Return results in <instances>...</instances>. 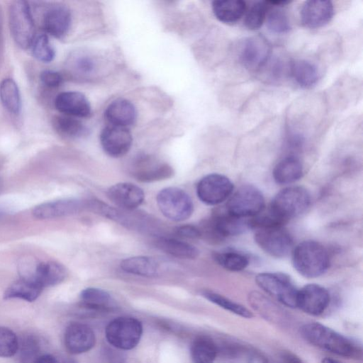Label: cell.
<instances>
[{
    "label": "cell",
    "mask_w": 363,
    "mask_h": 363,
    "mask_svg": "<svg viewBox=\"0 0 363 363\" xmlns=\"http://www.w3.org/2000/svg\"><path fill=\"white\" fill-rule=\"evenodd\" d=\"M291 262L299 274L313 279L325 273L330 267V259L328 250L321 243L305 240L293 248Z\"/></svg>",
    "instance_id": "cell-1"
},
{
    "label": "cell",
    "mask_w": 363,
    "mask_h": 363,
    "mask_svg": "<svg viewBox=\"0 0 363 363\" xmlns=\"http://www.w3.org/2000/svg\"><path fill=\"white\" fill-rule=\"evenodd\" d=\"M301 333L310 344L340 356L353 357L359 352L351 340L319 323L305 324Z\"/></svg>",
    "instance_id": "cell-2"
},
{
    "label": "cell",
    "mask_w": 363,
    "mask_h": 363,
    "mask_svg": "<svg viewBox=\"0 0 363 363\" xmlns=\"http://www.w3.org/2000/svg\"><path fill=\"white\" fill-rule=\"evenodd\" d=\"M311 204L308 190L299 186L286 187L277 194L268 211L281 224L304 213Z\"/></svg>",
    "instance_id": "cell-3"
},
{
    "label": "cell",
    "mask_w": 363,
    "mask_h": 363,
    "mask_svg": "<svg viewBox=\"0 0 363 363\" xmlns=\"http://www.w3.org/2000/svg\"><path fill=\"white\" fill-rule=\"evenodd\" d=\"M9 28L18 46L26 49L35 39V25L29 4L25 1H14L9 6Z\"/></svg>",
    "instance_id": "cell-4"
},
{
    "label": "cell",
    "mask_w": 363,
    "mask_h": 363,
    "mask_svg": "<svg viewBox=\"0 0 363 363\" xmlns=\"http://www.w3.org/2000/svg\"><path fill=\"white\" fill-rule=\"evenodd\" d=\"M257 245L274 258H284L293 250L294 240L284 225H270L254 229Z\"/></svg>",
    "instance_id": "cell-5"
},
{
    "label": "cell",
    "mask_w": 363,
    "mask_h": 363,
    "mask_svg": "<svg viewBox=\"0 0 363 363\" xmlns=\"http://www.w3.org/2000/svg\"><path fill=\"white\" fill-rule=\"evenodd\" d=\"M257 284L283 305L296 308L298 289L289 276L281 272H262L256 276Z\"/></svg>",
    "instance_id": "cell-6"
},
{
    "label": "cell",
    "mask_w": 363,
    "mask_h": 363,
    "mask_svg": "<svg viewBox=\"0 0 363 363\" xmlns=\"http://www.w3.org/2000/svg\"><path fill=\"white\" fill-rule=\"evenodd\" d=\"M157 204L161 213L168 219L179 222L189 218L194 211L189 195L178 187H167L157 195Z\"/></svg>",
    "instance_id": "cell-7"
},
{
    "label": "cell",
    "mask_w": 363,
    "mask_h": 363,
    "mask_svg": "<svg viewBox=\"0 0 363 363\" xmlns=\"http://www.w3.org/2000/svg\"><path fill=\"white\" fill-rule=\"evenodd\" d=\"M143 333L141 322L133 317H119L111 321L105 334L108 342L123 350L134 348L140 342Z\"/></svg>",
    "instance_id": "cell-8"
},
{
    "label": "cell",
    "mask_w": 363,
    "mask_h": 363,
    "mask_svg": "<svg viewBox=\"0 0 363 363\" xmlns=\"http://www.w3.org/2000/svg\"><path fill=\"white\" fill-rule=\"evenodd\" d=\"M264 208V198L262 191L251 184L240 187L230 198L226 211L242 218H250Z\"/></svg>",
    "instance_id": "cell-9"
},
{
    "label": "cell",
    "mask_w": 363,
    "mask_h": 363,
    "mask_svg": "<svg viewBox=\"0 0 363 363\" xmlns=\"http://www.w3.org/2000/svg\"><path fill=\"white\" fill-rule=\"evenodd\" d=\"M271 55V45L262 35L245 38L238 46V60L243 67L251 72H257L264 67Z\"/></svg>",
    "instance_id": "cell-10"
},
{
    "label": "cell",
    "mask_w": 363,
    "mask_h": 363,
    "mask_svg": "<svg viewBox=\"0 0 363 363\" xmlns=\"http://www.w3.org/2000/svg\"><path fill=\"white\" fill-rule=\"evenodd\" d=\"M233 188V184L228 177L213 173L200 179L196 185V194L203 203L215 206L226 200Z\"/></svg>",
    "instance_id": "cell-11"
},
{
    "label": "cell",
    "mask_w": 363,
    "mask_h": 363,
    "mask_svg": "<svg viewBox=\"0 0 363 363\" xmlns=\"http://www.w3.org/2000/svg\"><path fill=\"white\" fill-rule=\"evenodd\" d=\"M130 172L136 180L141 182L164 180L174 174V170L169 164L145 155L138 156L134 160Z\"/></svg>",
    "instance_id": "cell-12"
},
{
    "label": "cell",
    "mask_w": 363,
    "mask_h": 363,
    "mask_svg": "<svg viewBox=\"0 0 363 363\" xmlns=\"http://www.w3.org/2000/svg\"><path fill=\"white\" fill-rule=\"evenodd\" d=\"M330 301V294L325 287L308 284L298 291L296 307L307 314L319 315L326 310Z\"/></svg>",
    "instance_id": "cell-13"
},
{
    "label": "cell",
    "mask_w": 363,
    "mask_h": 363,
    "mask_svg": "<svg viewBox=\"0 0 363 363\" xmlns=\"http://www.w3.org/2000/svg\"><path fill=\"white\" fill-rule=\"evenodd\" d=\"M334 13V6L331 1L308 0L301 6L300 19L304 27L317 29L330 23Z\"/></svg>",
    "instance_id": "cell-14"
},
{
    "label": "cell",
    "mask_w": 363,
    "mask_h": 363,
    "mask_svg": "<svg viewBox=\"0 0 363 363\" xmlns=\"http://www.w3.org/2000/svg\"><path fill=\"white\" fill-rule=\"evenodd\" d=\"M100 143L108 155L120 157L130 149L133 138L128 128L110 125L101 130Z\"/></svg>",
    "instance_id": "cell-15"
},
{
    "label": "cell",
    "mask_w": 363,
    "mask_h": 363,
    "mask_svg": "<svg viewBox=\"0 0 363 363\" xmlns=\"http://www.w3.org/2000/svg\"><path fill=\"white\" fill-rule=\"evenodd\" d=\"M64 342L69 353L78 354L89 351L94 346L96 338L89 326L81 323H72L66 328Z\"/></svg>",
    "instance_id": "cell-16"
},
{
    "label": "cell",
    "mask_w": 363,
    "mask_h": 363,
    "mask_svg": "<svg viewBox=\"0 0 363 363\" xmlns=\"http://www.w3.org/2000/svg\"><path fill=\"white\" fill-rule=\"evenodd\" d=\"M106 194L116 206L128 211L140 206L145 199L143 189L129 182H121L111 186Z\"/></svg>",
    "instance_id": "cell-17"
},
{
    "label": "cell",
    "mask_w": 363,
    "mask_h": 363,
    "mask_svg": "<svg viewBox=\"0 0 363 363\" xmlns=\"http://www.w3.org/2000/svg\"><path fill=\"white\" fill-rule=\"evenodd\" d=\"M56 109L63 115L74 118L89 117L91 112L87 98L79 91H65L55 99Z\"/></svg>",
    "instance_id": "cell-18"
},
{
    "label": "cell",
    "mask_w": 363,
    "mask_h": 363,
    "mask_svg": "<svg viewBox=\"0 0 363 363\" xmlns=\"http://www.w3.org/2000/svg\"><path fill=\"white\" fill-rule=\"evenodd\" d=\"M71 22L70 11L62 4L50 6L43 16V27L45 31L57 38H62L67 34Z\"/></svg>",
    "instance_id": "cell-19"
},
{
    "label": "cell",
    "mask_w": 363,
    "mask_h": 363,
    "mask_svg": "<svg viewBox=\"0 0 363 363\" xmlns=\"http://www.w3.org/2000/svg\"><path fill=\"white\" fill-rule=\"evenodd\" d=\"M86 204L77 199H62L43 203L33 211L38 219H50L72 215L80 211Z\"/></svg>",
    "instance_id": "cell-20"
},
{
    "label": "cell",
    "mask_w": 363,
    "mask_h": 363,
    "mask_svg": "<svg viewBox=\"0 0 363 363\" xmlns=\"http://www.w3.org/2000/svg\"><path fill=\"white\" fill-rule=\"evenodd\" d=\"M288 74L302 89H311L320 78L318 66L311 60L296 59L289 62Z\"/></svg>",
    "instance_id": "cell-21"
},
{
    "label": "cell",
    "mask_w": 363,
    "mask_h": 363,
    "mask_svg": "<svg viewBox=\"0 0 363 363\" xmlns=\"http://www.w3.org/2000/svg\"><path fill=\"white\" fill-rule=\"evenodd\" d=\"M106 119L111 125L128 128L137 120V111L128 100L119 99L113 101L104 112Z\"/></svg>",
    "instance_id": "cell-22"
},
{
    "label": "cell",
    "mask_w": 363,
    "mask_h": 363,
    "mask_svg": "<svg viewBox=\"0 0 363 363\" xmlns=\"http://www.w3.org/2000/svg\"><path fill=\"white\" fill-rule=\"evenodd\" d=\"M303 174V164L294 155L281 160L273 169V178L279 184H292L299 180Z\"/></svg>",
    "instance_id": "cell-23"
},
{
    "label": "cell",
    "mask_w": 363,
    "mask_h": 363,
    "mask_svg": "<svg viewBox=\"0 0 363 363\" xmlns=\"http://www.w3.org/2000/svg\"><path fill=\"white\" fill-rule=\"evenodd\" d=\"M66 274V270L62 264L48 262L38 264L32 274L23 277L32 278L44 289L62 281Z\"/></svg>",
    "instance_id": "cell-24"
},
{
    "label": "cell",
    "mask_w": 363,
    "mask_h": 363,
    "mask_svg": "<svg viewBox=\"0 0 363 363\" xmlns=\"http://www.w3.org/2000/svg\"><path fill=\"white\" fill-rule=\"evenodd\" d=\"M270 7L266 16V25L268 30L276 35L288 33L291 26L287 12L284 6L290 3L288 1H269Z\"/></svg>",
    "instance_id": "cell-25"
},
{
    "label": "cell",
    "mask_w": 363,
    "mask_h": 363,
    "mask_svg": "<svg viewBox=\"0 0 363 363\" xmlns=\"http://www.w3.org/2000/svg\"><path fill=\"white\" fill-rule=\"evenodd\" d=\"M211 6L215 17L226 24L236 23L246 11V4L242 0H216Z\"/></svg>",
    "instance_id": "cell-26"
},
{
    "label": "cell",
    "mask_w": 363,
    "mask_h": 363,
    "mask_svg": "<svg viewBox=\"0 0 363 363\" xmlns=\"http://www.w3.org/2000/svg\"><path fill=\"white\" fill-rule=\"evenodd\" d=\"M248 298L252 307L267 320L277 324L286 322L287 316L284 311L264 295L253 291Z\"/></svg>",
    "instance_id": "cell-27"
},
{
    "label": "cell",
    "mask_w": 363,
    "mask_h": 363,
    "mask_svg": "<svg viewBox=\"0 0 363 363\" xmlns=\"http://www.w3.org/2000/svg\"><path fill=\"white\" fill-rule=\"evenodd\" d=\"M43 288L34 279L22 277L12 283L5 291V299L20 298L29 302L35 301L41 294Z\"/></svg>",
    "instance_id": "cell-28"
},
{
    "label": "cell",
    "mask_w": 363,
    "mask_h": 363,
    "mask_svg": "<svg viewBox=\"0 0 363 363\" xmlns=\"http://www.w3.org/2000/svg\"><path fill=\"white\" fill-rule=\"evenodd\" d=\"M120 266L127 273L147 277L157 275L160 270V265L156 259L147 256H135L124 259Z\"/></svg>",
    "instance_id": "cell-29"
},
{
    "label": "cell",
    "mask_w": 363,
    "mask_h": 363,
    "mask_svg": "<svg viewBox=\"0 0 363 363\" xmlns=\"http://www.w3.org/2000/svg\"><path fill=\"white\" fill-rule=\"evenodd\" d=\"M156 245L160 250L177 258L192 259L199 255L195 246L175 238H160L156 241Z\"/></svg>",
    "instance_id": "cell-30"
},
{
    "label": "cell",
    "mask_w": 363,
    "mask_h": 363,
    "mask_svg": "<svg viewBox=\"0 0 363 363\" xmlns=\"http://www.w3.org/2000/svg\"><path fill=\"white\" fill-rule=\"evenodd\" d=\"M218 352L216 344L207 336L197 337L190 349L193 363H213Z\"/></svg>",
    "instance_id": "cell-31"
},
{
    "label": "cell",
    "mask_w": 363,
    "mask_h": 363,
    "mask_svg": "<svg viewBox=\"0 0 363 363\" xmlns=\"http://www.w3.org/2000/svg\"><path fill=\"white\" fill-rule=\"evenodd\" d=\"M0 101L11 113L18 115L21 113V94L16 83L12 79L6 78L1 82Z\"/></svg>",
    "instance_id": "cell-32"
},
{
    "label": "cell",
    "mask_w": 363,
    "mask_h": 363,
    "mask_svg": "<svg viewBox=\"0 0 363 363\" xmlns=\"http://www.w3.org/2000/svg\"><path fill=\"white\" fill-rule=\"evenodd\" d=\"M215 261L223 268L230 272H240L249 264V257L234 250H225L214 253Z\"/></svg>",
    "instance_id": "cell-33"
},
{
    "label": "cell",
    "mask_w": 363,
    "mask_h": 363,
    "mask_svg": "<svg viewBox=\"0 0 363 363\" xmlns=\"http://www.w3.org/2000/svg\"><path fill=\"white\" fill-rule=\"evenodd\" d=\"M53 126L58 133L71 138L84 136L88 130L82 121L65 115L55 116L53 118Z\"/></svg>",
    "instance_id": "cell-34"
},
{
    "label": "cell",
    "mask_w": 363,
    "mask_h": 363,
    "mask_svg": "<svg viewBox=\"0 0 363 363\" xmlns=\"http://www.w3.org/2000/svg\"><path fill=\"white\" fill-rule=\"evenodd\" d=\"M39 340L33 335H27L18 340L16 354L19 363H34L42 354Z\"/></svg>",
    "instance_id": "cell-35"
},
{
    "label": "cell",
    "mask_w": 363,
    "mask_h": 363,
    "mask_svg": "<svg viewBox=\"0 0 363 363\" xmlns=\"http://www.w3.org/2000/svg\"><path fill=\"white\" fill-rule=\"evenodd\" d=\"M202 295L209 301L237 315L245 318H251L253 317L252 312L247 308L223 295L211 291H204L202 292Z\"/></svg>",
    "instance_id": "cell-36"
},
{
    "label": "cell",
    "mask_w": 363,
    "mask_h": 363,
    "mask_svg": "<svg viewBox=\"0 0 363 363\" xmlns=\"http://www.w3.org/2000/svg\"><path fill=\"white\" fill-rule=\"evenodd\" d=\"M80 299L82 303L92 309H104L110 303V294L106 291L94 287H89L82 291Z\"/></svg>",
    "instance_id": "cell-37"
},
{
    "label": "cell",
    "mask_w": 363,
    "mask_h": 363,
    "mask_svg": "<svg viewBox=\"0 0 363 363\" xmlns=\"http://www.w3.org/2000/svg\"><path fill=\"white\" fill-rule=\"evenodd\" d=\"M269 7V1H259L254 3L245 16V26L250 30L261 28L265 21Z\"/></svg>",
    "instance_id": "cell-38"
},
{
    "label": "cell",
    "mask_w": 363,
    "mask_h": 363,
    "mask_svg": "<svg viewBox=\"0 0 363 363\" xmlns=\"http://www.w3.org/2000/svg\"><path fill=\"white\" fill-rule=\"evenodd\" d=\"M31 47L33 57L42 62L48 63L55 58V50L46 34H40L35 37Z\"/></svg>",
    "instance_id": "cell-39"
},
{
    "label": "cell",
    "mask_w": 363,
    "mask_h": 363,
    "mask_svg": "<svg viewBox=\"0 0 363 363\" xmlns=\"http://www.w3.org/2000/svg\"><path fill=\"white\" fill-rule=\"evenodd\" d=\"M18 347V339L13 330L0 327V357H10L15 355Z\"/></svg>",
    "instance_id": "cell-40"
},
{
    "label": "cell",
    "mask_w": 363,
    "mask_h": 363,
    "mask_svg": "<svg viewBox=\"0 0 363 363\" xmlns=\"http://www.w3.org/2000/svg\"><path fill=\"white\" fill-rule=\"evenodd\" d=\"M41 82L47 87L56 88L61 85L63 81L62 75L53 70H44L40 74Z\"/></svg>",
    "instance_id": "cell-41"
},
{
    "label": "cell",
    "mask_w": 363,
    "mask_h": 363,
    "mask_svg": "<svg viewBox=\"0 0 363 363\" xmlns=\"http://www.w3.org/2000/svg\"><path fill=\"white\" fill-rule=\"evenodd\" d=\"M176 233L182 238L198 239L201 238V233L199 228L192 225H184L177 227Z\"/></svg>",
    "instance_id": "cell-42"
},
{
    "label": "cell",
    "mask_w": 363,
    "mask_h": 363,
    "mask_svg": "<svg viewBox=\"0 0 363 363\" xmlns=\"http://www.w3.org/2000/svg\"><path fill=\"white\" fill-rule=\"evenodd\" d=\"M276 363H303L301 359L290 352L283 351L277 357Z\"/></svg>",
    "instance_id": "cell-43"
},
{
    "label": "cell",
    "mask_w": 363,
    "mask_h": 363,
    "mask_svg": "<svg viewBox=\"0 0 363 363\" xmlns=\"http://www.w3.org/2000/svg\"><path fill=\"white\" fill-rule=\"evenodd\" d=\"M246 363H269L267 359L261 353L249 351L246 355Z\"/></svg>",
    "instance_id": "cell-44"
},
{
    "label": "cell",
    "mask_w": 363,
    "mask_h": 363,
    "mask_svg": "<svg viewBox=\"0 0 363 363\" xmlns=\"http://www.w3.org/2000/svg\"><path fill=\"white\" fill-rule=\"evenodd\" d=\"M34 363H60L57 359L50 354H42Z\"/></svg>",
    "instance_id": "cell-45"
},
{
    "label": "cell",
    "mask_w": 363,
    "mask_h": 363,
    "mask_svg": "<svg viewBox=\"0 0 363 363\" xmlns=\"http://www.w3.org/2000/svg\"><path fill=\"white\" fill-rule=\"evenodd\" d=\"M321 363H342L337 360L330 359V358H324L323 359Z\"/></svg>",
    "instance_id": "cell-46"
}]
</instances>
